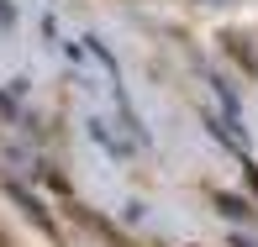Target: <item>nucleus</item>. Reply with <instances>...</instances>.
Here are the masks:
<instances>
[{"instance_id":"1","label":"nucleus","mask_w":258,"mask_h":247,"mask_svg":"<svg viewBox=\"0 0 258 247\" xmlns=\"http://www.w3.org/2000/svg\"><path fill=\"white\" fill-rule=\"evenodd\" d=\"M6 195H11V200H16V205H21V210H27V216H32V221H37V226H42V231H53V221H48V210H42V205H37V200H32V195H27V184H16V179H6Z\"/></svg>"}]
</instances>
